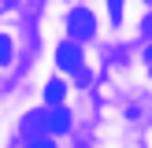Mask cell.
I'll return each mask as SVG.
<instances>
[{
	"mask_svg": "<svg viewBox=\"0 0 152 148\" xmlns=\"http://www.w3.org/2000/svg\"><path fill=\"white\" fill-rule=\"evenodd\" d=\"M63 96H67V85L59 78H52L48 85H45V104H48V107H59V104H63Z\"/></svg>",
	"mask_w": 152,
	"mask_h": 148,
	"instance_id": "4",
	"label": "cell"
},
{
	"mask_svg": "<svg viewBox=\"0 0 152 148\" xmlns=\"http://www.w3.org/2000/svg\"><path fill=\"white\" fill-rule=\"evenodd\" d=\"M67 30H71V37H78V41L93 37V33H96V19H93V11H86V7H74V11L67 15Z\"/></svg>",
	"mask_w": 152,
	"mask_h": 148,
	"instance_id": "1",
	"label": "cell"
},
{
	"mask_svg": "<svg viewBox=\"0 0 152 148\" xmlns=\"http://www.w3.org/2000/svg\"><path fill=\"white\" fill-rule=\"evenodd\" d=\"M108 7H111V22L123 19V0H108Z\"/></svg>",
	"mask_w": 152,
	"mask_h": 148,
	"instance_id": "6",
	"label": "cell"
},
{
	"mask_svg": "<svg viewBox=\"0 0 152 148\" xmlns=\"http://www.w3.org/2000/svg\"><path fill=\"white\" fill-rule=\"evenodd\" d=\"M56 63L63 67V70H82V48L71 44V41L59 44V48H56Z\"/></svg>",
	"mask_w": 152,
	"mask_h": 148,
	"instance_id": "3",
	"label": "cell"
},
{
	"mask_svg": "<svg viewBox=\"0 0 152 148\" xmlns=\"http://www.w3.org/2000/svg\"><path fill=\"white\" fill-rule=\"evenodd\" d=\"M26 148H52V141H48V137H30Z\"/></svg>",
	"mask_w": 152,
	"mask_h": 148,
	"instance_id": "7",
	"label": "cell"
},
{
	"mask_svg": "<svg viewBox=\"0 0 152 148\" xmlns=\"http://www.w3.org/2000/svg\"><path fill=\"white\" fill-rule=\"evenodd\" d=\"M11 37H7V33H0V67H7V63H11Z\"/></svg>",
	"mask_w": 152,
	"mask_h": 148,
	"instance_id": "5",
	"label": "cell"
},
{
	"mask_svg": "<svg viewBox=\"0 0 152 148\" xmlns=\"http://www.w3.org/2000/svg\"><path fill=\"white\" fill-rule=\"evenodd\" d=\"M41 126H45V133H67L71 130V111L67 107H48L41 115Z\"/></svg>",
	"mask_w": 152,
	"mask_h": 148,
	"instance_id": "2",
	"label": "cell"
}]
</instances>
